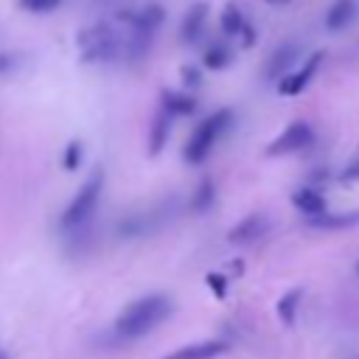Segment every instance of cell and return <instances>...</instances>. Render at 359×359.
Returning a JSON list of instances; mask_svg holds the SVG:
<instances>
[{"label": "cell", "mask_w": 359, "mask_h": 359, "mask_svg": "<svg viewBox=\"0 0 359 359\" xmlns=\"http://www.w3.org/2000/svg\"><path fill=\"white\" fill-rule=\"evenodd\" d=\"M300 300H303V289H300V286H294V289H289L286 294H280V300H278L275 311H278V317H280V323H283V325H294V320H297V309H300Z\"/></svg>", "instance_id": "cell-17"}, {"label": "cell", "mask_w": 359, "mask_h": 359, "mask_svg": "<svg viewBox=\"0 0 359 359\" xmlns=\"http://www.w3.org/2000/svg\"><path fill=\"white\" fill-rule=\"evenodd\" d=\"M81 143L79 140H70L67 146H65V157H62V165H65V171H76L79 165H81Z\"/></svg>", "instance_id": "cell-20"}, {"label": "cell", "mask_w": 359, "mask_h": 359, "mask_svg": "<svg viewBox=\"0 0 359 359\" xmlns=\"http://www.w3.org/2000/svg\"><path fill=\"white\" fill-rule=\"evenodd\" d=\"M227 272H230V275H241V272H244V264H241V261H230V264H227Z\"/></svg>", "instance_id": "cell-26"}, {"label": "cell", "mask_w": 359, "mask_h": 359, "mask_svg": "<svg viewBox=\"0 0 359 359\" xmlns=\"http://www.w3.org/2000/svg\"><path fill=\"white\" fill-rule=\"evenodd\" d=\"M323 59H325V53H323V50H314L311 56H306V59H303V65H300L297 70L286 73V76L278 81V93H280V95H300V93L311 84V79L317 76V70H320Z\"/></svg>", "instance_id": "cell-6"}, {"label": "cell", "mask_w": 359, "mask_h": 359, "mask_svg": "<svg viewBox=\"0 0 359 359\" xmlns=\"http://www.w3.org/2000/svg\"><path fill=\"white\" fill-rule=\"evenodd\" d=\"M266 230H269V219H266L264 213H250V216H244V219L227 233V241H230V244H250V241L261 238Z\"/></svg>", "instance_id": "cell-7"}, {"label": "cell", "mask_w": 359, "mask_h": 359, "mask_svg": "<svg viewBox=\"0 0 359 359\" xmlns=\"http://www.w3.org/2000/svg\"><path fill=\"white\" fill-rule=\"evenodd\" d=\"M213 199H216V185H213V180H210V177H205V180L196 185L194 196H191V210L205 213V210L213 205Z\"/></svg>", "instance_id": "cell-18"}, {"label": "cell", "mask_w": 359, "mask_h": 359, "mask_svg": "<svg viewBox=\"0 0 359 359\" xmlns=\"http://www.w3.org/2000/svg\"><path fill=\"white\" fill-rule=\"evenodd\" d=\"M230 62H233V48H230L227 42H222V39L210 42V45L205 48V53H202V65H205L208 70H222V67H227Z\"/></svg>", "instance_id": "cell-16"}, {"label": "cell", "mask_w": 359, "mask_h": 359, "mask_svg": "<svg viewBox=\"0 0 359 359\" xmlns=\"http://www.w3.org/2000/svg\"><path fill=\"white\" fill-rule=\"evenodd\" d=\"M180 76H182V84L185 87H199L202 84V73L196 65H182L180 67Z\"/></svg>", "instance_id": "cell-23"}, {"label": "cell", "mask_w": 359, "mask_h": 359, "mask_svg": "<svg viewBox=\"0 0 359 359\" xmlns=\"http://www.w3.org/2000/svg\"><path fill=\"white\" fill-rule=\"evenodd\" d=\"M356 275H359V261H356Z\"/></svg>", "instance_id": "cell-30"}, {"label": "cell", "mask_w": 359, "mask_h": 359, "mask_svg": "<svg viewBox=\"0 0 359 359\" xmlns=\"http://www.w3.org/2000/svg\"><path fill=\"white\" fill-rule=\"evenodd\" d=\"M160 101H163L160 109L168 112L171 118H185V115L196 112V98L191 93H182V90H163Z\"/></svg>", "instance_id": "cell-11"}, {"label": "cell", "mask_w": 359, "mask_h": 359, "mask_svg": "<svg viewBox=\"0 0 359 359\" xmlns=\"http://www.w3.org/2000/svg\"><path fill=\"white\" fill-rule=\"evenodd\" d=\"M227 351V345L222 339H202V342H191L182 348H174L171 353H165L163 359H216Z\"/></svg>", "instance_id": "cell-8"}, {"label": "cell", "mask_w": 359, "mask_h": 359, "mask_svg": "<svg viewBox=\"0 0 359 359\" xmlns=\"http://www.w3.org/2000/svg\"><path fill=\"white\" fill-rule=\"evenodd\" d=\"M311 227L320 230H345V227H356L359 224V210H342V213H320L314 219H309Z\"/></svg>", "instance_id": "cell-15"}, {"label": "cell", "mask_w": 359, "mask_h": 359, "mask_svg": "<svg viewBox=\"0 0 359 359\" xmlns=\"http://www.w3.org/2000/svg\"><path fill=\"white\" fill-rule=\"evenodd\" d=\"M230 126H233V109H227V107H222V109H216L213 115L202 118V121L194 126V132L188 135L185 146H182L185 163H191V165L205 163V157L213 151L216 140H219Z\"/></svg>", "instance_id": "cell-2"}, {"label": "cell", "mask_w": 359, "mask_h": 359, "mask_svg": "<svg viewBox=\"0 0 359 359\" xmlns=\"http://www.w3.org/2000/svg\"><path fill=\"white\" fill-rule=\"evenodd\" d=\"M359 11V0H334L331 8L325 11V28L328 31H342L353 22Z\"/></svg>", "instance_id": "cell-13"}, {"label": "cell", "mask_w": 359, "mask_h": 359, "mask_svg": "<svg viewBox=\"0 0 359 359\" xmlns=\"http://www.w3.org/2000/svg\"><path fill=\"white\" fill-rule=\"evenodd\" d=\"M205 283H208V289H210L219 300L227 297V283H230L227 275H222V272H208V275H205Z\"/></svg>", "instance_id": "cell-21"}, {"label": "cell", "mask_w": 359, "mask_h": 359, "mask_svg": "<svg viewBox=\"0 0 359 359\" xmlns=\"http://www.w3.org/2000/svg\"><path fill=\"white\" fill-rule=\"evenodd\" d=\"M0 359H8V356H6V351H3V348H0Z\"/></svg>", "instance_id": "cell-29"}, {"label": "cell", "mask_w": 359, "mask_h": 359, "mask_svg": "<svg viewBox=\"0 0 359 359\" xmlns=\"http://www.w3.org/2000/svg\"><path fill=\"white\" fill-rule=\"evenodd\" d=\"M208 3H194L191 8H188V14L182 17V25H180V39L185 42V45H194L199 36H202V31H205V22H208Z\"/></svg>", "instance_id": "cell-9"}, {"label": "cell", "mask_w": 359, "mask_h": 359, "mask_svg": "<svg viewBox=\"0 0 359 359\" xmlns=\"http://www.w3.org/2000/svg\"><path fill=\"white\" fill-rule=\"evenodd\" d=\"M238 39H241V45H244V48H252V45H255V39H258V36H255V28H252L250 22H244V25H241V31H238Z\"/></svg>", "instance_id": "cell-24"}, {"label": "cell", "mask_w": 359, "mask_h": 359, "mask_svg": "<svg viewBox=\"0 0 359 359\" xmlns=\"http://www.w3.org/2000/svg\"><path fill=\"white\" fill-rule=\"evenodd\" d=\"M101 191H104V168L98 165V168L84 180V185H81L79 194L70 199V205L65 208V213H62V219H59V227H62L65 233L84 227V224L93 219L95 208H98Z\"/></svg>", "instance_id": "cell-3"}, {"label": "cell", "mask_w": 359, "mask_h": 359, "mask_svg": "<svg viewBox=\"0 0 359 359\" xmlns=\"http://www.w3.org/2000/svg\"><path fill=\"white\" fill-rule=\"evenodd\" d=\"M11 67V53H0V73H6Z\"/></svg>", "instance_id": "cell-27"}, {"label": "cell", "mask_w": 359, "mask_h": 359, "mask_svg": "<svg viewBox=\"0 0 359 359\" xmlns=\"http://www.w3.org/2000/svg\"><path fill=\"white\" fill-rule=\"evenodd\" d=\"M314 143V129L311 123L306 121H292L269 146H266V154L269 157H280V154H294V151H303Z\"/></svg>", "instance_id": "cell-5"}, {"label": "cell", "mask_w": 359, "mask_h": 359, "mask_svg": "<svg viewBox=\"0 0 359 359\" xmlns=\"http://www.w3.org/2000/svg\"><path fill=\"white\" fill-rule=\"evenodd\" d=\"M174 311V300L165 294H143L123 306V311L115 317V337L118 339H137L149 331H154L168 314Z\"/></svg>", "instance_id": "cell-1"}, {"label": "cell", "mask_w": 359, "mask_h": 359, "mask_svg": "<svg viewBox=\"0 0 359 359\" xmlns=\"http://www.w3.org/2000/svg\"><path fill=\"white\" fill-rule=\"evenodd\" d=\"M76 45H79V53H81L84 65H107V62L121 56L118 34L107 22H95V25L79 31Z\"/></svg>", "instance_id": "cell-4"}, {"label": "cell", "mask_w": 359, "mask_h": 359, "mask_svg": "<svg viewBox=\"0 0 359 359\" xmlns=\"http://www.w3.org/2000/svg\"><path fill=\"white\" fill-rule=\"evenodd\" d=\"M292 205H294L306 219H314V216H320V213L328 210V208H325V196H323L317 188H311V185L297 188V191L292 194Z\"/></svg>", "instance_id": "cell-12"}, {"label": "cell", "mask_w": 359, "mask_h": 359, "mask_svg": "<svg viewBox=\"0 0 359 359\" xmlns=\"http://www.w3.org/2000/svg\"><path fill=\"white\" fill-rule=\"evenodd\" d=\"M171 115L168 112H157L154 115V121H151V126H149V154L151 157H157L163 149H165V143H168V135H171Z\"/></svg>", "instance_id": "cell-14"}, {"label": "cell", "mask_w": 359, "mask_h": 359, "mask_svg": "<svg viewBox=\"0 0 359 359\" xmlns=\"http://www.w3.org/2000/svg\"><path fill=\"white\" fill-rule=\"evenodd\" d=\"M359 180V160L356 163H351L342 174H339V182H356Z\"/></svg>", "instance_id": "cell-25"}, {"label": "cell", "mask_w": 359, "mask_h": 359, "mask_svg": "<svg viewBox=\"0 0 359 359\" xmlns=\"http://www.w3.org/2000/svg\"><path fill=\"white\" fill-rule=\"evenodd\" d=\"M25 11H34V14H48V11H56L65 0H17Z\"/></svg>", "instance_id": "cell-22"}, {"label": "cell", "mask_w": 359, "mask_h": 359, "mask_svg": "<svg viewBox=\"0 0 359 359\" xmlns=\"http://www.w3.org/2000/svg\"><path fill=\"white\" fill-rule=\"evenodd\" d=\"M244 22H247V20H244L241 8H238L236 3H227V6H224V11H222V20H219L222 34H224V36H238V31H241V25H244Z\"/></svg>", "instance_id": "cell-19"}, {"label": "cell", "mask_w": 359, "mask_h": 359, "mask_svg": "<svg viewBox=\"0 0 359 359\" xmlns=\"http://www.w3.org/2000/svg\"><path fill=\"white\" fill-rule=\"evenodd\" d=\"M266 3H272V6H283V3H289V0H266Z\"/></svg>", "instance_id": "cell-28"}, {"label": "cell", "mask_w": 359, "mask_h": 359, "mask_svg": "<svg viewBox=\"0 0 359 359\" xmlns=\"http://www.w3.org/2000/svg\"><path fill=\"white\" fill-rule=\"evenodd\" d=\"M300 59V48L294 42H283L280 48H275V53L269 56V65H266V76L269 79H283L289 73V67Z\"/></svg>", "instance_id": "cell-10"}]
</instances>
